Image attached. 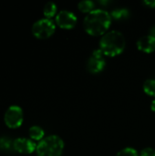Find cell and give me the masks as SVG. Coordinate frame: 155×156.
I'll use <instances>...</instances> for the list:
<instances>
[{
  "label": "cell",
  "mask_w": 155,
  "mask_h": 156,
  "mask_svg": "<svg viewBox=\"0 0 155 156\" xmlns=\"http://www.w3.org/2000/svg\"><path fill=\"white\" fill-rule=\"evenodd\" d=\"M140 156H155V149L152 147H145L140 152Z\"/></svg>",
  "instance_id": "17"
},
{
  "label": "cell",
  "mask_w": 155,
  "mask_h": 156,
  "mask_svg": "<svg viewBox=\"0 0 155 156\" xmlns=\"http://www.w3.org/2000/svg\"><path fill=\"white\" fill-rule=\"evenodd\" d=\"M28 134L29 137L32 141H37L40 142L42 139H44L45 137V131L43 130V128H41L40 126L37 125H34L31 126L28 130Z\"/></svg>",
  "instance_id": "10"
},
{
  "label": "cell",
  "mask_w": 155,
  "mask_h": 156,
  "mask_svg": "<svg viewBox=\"0 0 155 156\" xmlns=\"http://www.w3.org/2000/svg\"><path fill=\"white\" fill-rule=\"evenodd\" d=\"M115 156H140V154L132 147H125L120 150Z\"/></svg>",
  "instance_id": "15"
},
{
  "label": "cell",
  "mask_w": 155,
  "mask_h": 156,
  "mask_svg": "<svg viewBox=\"0 0 155 156\" xmlns=\"http://www.w3.org/2000/svg\"><path fill=\"white\" fill-rule=\"evenodd\" d=\"M136 47L140 51L143 53H153L155 52V37L149 34L141 37L136 42Z\"/></svg>",
  "instance_id": "9"
},
{
  "label": "cell",
  "mask_w": 155,
  "mask_h": 156,
  "mask_svg": "<svg viewBox=\"0 0 155 156\" xmlns=\"http://www.w3.org/2000/svg\"><path fill=\"white\" fill-rule=\"evenodd\" d=\"M143 4L152 8L155 7V0H145V1H143Z\"/></svg>",
  "instance_id": "18"
},
{
  "label": "cell",
  "mask_w": 155,
  "mask_h": 156,
  "mask_svg": "<svg viewBox=\"0 0 155 156\" xmlns=\"http://www.w3.org/2000/svg\"><path fill=\"white\" fill-rule=\"evenodd\" d=\"M106 66V59L104 54L100 48H97L92 51L91 55L86 62L87 70L92 74L100 73Z\"/></svg>",
  "instance_id": "6"
},
{
  "label": "cell",
  "mask_w": 155,
  "mask_h": 156,
  "mask_svg": "<svg viewBox=\"0 0 155 156\" xmlns=\"http://www.w3.org/2000/svg\"><path fill=\"white\" fill-rule=\"evenodd\" d=\"M56 24L63 29H71L73 28L78 22V17L75 13L70 10L63 9L58 12L55 17Z\"/></svg>",
  "instance_id": "7"
},
{
  "label": "cell",
  "mask_w": 155,
  "mask_h": 156,
  "mask_svg": "<svg viewBox=\"0 0 155 156\" xmlns=\"http://www.w3.org/2000/svg\"><path fill=\"white\" fill-rule=\"evenodd\" d=\"M151 110L155 112V98L152 101V102H151Z\"/></svg>",
  "instance_id": "20"
},
{
  "label": "cell",
  "mask_w": 155,
  "mask_h": 156,
  "mask_svg": "<svg viewBox=\"0 0 155 156\" xmlns=\"http://www.w3.org/2000/svg\"><path fill=\"white\" fill-rule=\"evenodd\" d=\"M4 121L8 128L16 129L20 127L24 121V113L21 107L17 105H12L8 107L5 112Z\"/></svg>",
  "instance_id": "5"
},
{
  "label": "cell",
  "mask_w": 155,
  "mask_h": 156,
  "mask_svg": "<svg viewBox=\"0 0 155 156\" xmlns=\"http://www.w3.org/2000/svg\"><path fill=\"white\" fill-rule=\"evenodd\" d=\"M65 144L61 137L56 134L48 135L42 139L37 145V156H61Z\"/></svg>",
  "instance_id": "3"
},
{
  "label": "cell",
  "mask_w": 155,
  "mask_h": 156,
  "mask_svg": "<svg viewBox=\"0 0 155 156\" xmlns=\"http://www.w3.org/2000/svg\"><path fill=\"white\" fill-rule=\"evenodd\" d=\"M78 8L82 13L89 14V13H90L91 11H93L95 9V3L93 1H91V0H83V1L79 2Z\"/></svg>",
  "instance_id": "13"
},
{
  "label": "cell",
  "mask_w": 155,
  "mask_h": 156,
  "mask_svg": "<svg viewBox=\"0 0 155 156\" xmlns=\"http://www.w3.org/2000/svg\"><path fill=\"white\" fill-rule=\"evenodd\" d=\"M56 30V23L49 18H40L34 22L31 27L32 34L40 39L50 37Z\"/></svg>",
  "instance_id": "4"
},
{
  "label": "cell",
  "mask_w": 155,
  "mask_h": 156,
  "mask_svg": "<svg viewBox=\"0 0 155 156\" xmlns=\"http://www.w3.org/2000/svg\"><path fill=\"white\" fill-rule=\"evenodd\" d=\"M111 20L110 12L102 8H95L84 17L83 28L89 35L103 36L109 31Z\"/></svg>",
  "instance_id": "1"
},
{
  "label": "cell",
  "mask_w": 155,
  "mask_h": 156,
  "mask_svg": "<svg viewBox=\"0 0 155 156\" xmlns=\"http://www.w3.org/2000/svg\"><path fill=\"white\" fill-rule=\"evenodd\" d=\"M149 35H151L153 37H155V24L153 26L151 27V28L149 30Z\"/></svg>",
  "instance_id": "19"
},
{
  "label": "cell",
  "mask_w": 155,
  "mask_h": 156,
  "mask_svg": "<svg viewBox=\"0 0 155 156\" xmlns=\"http://www.w3.org/2000/svg\"><path fill=\"white\" fill-rule=\"evenodd\" d=\"M37 145L34 141L31 139L20 137L16 138L13 142V148L15 151H16L19 154H30L33 152L37 150Z\"/></svg>",
  "instance_id": "8"
},
{
  "label": "cell",
  "mask_w": 155,
  "mask_h": 156,
  "mask_svg": "<svg viewBox=\"0 0 155 156\" xmlns=\"http://www.w3.org/2000/svg\"><path fill=\"white\" fill-rule=\"evenodd\" d=\"M11 145L13 146V143H11V141L8 138H1L0 139V148L4 149V150H7L11 147Z\"/></svg>",
  "instance_id": "16"
},
{
  "label": "cell",
  "mask_w": 155,
  "mask_h": 156,
  "mask_svg": "<svg viewBox=\"0 0 155 156\" xmlns=\"http://www.w3.org/2000/svg\"><path fill=\"white\" fill-rule=\"evenodd\" d=\"M126 47V38L119 30H109L100 39V49L104 56L115 57L123 52Z\"/></svg>",
  "instance_id": "2"
},
{
  "label": "cell",
  "mask_w": 155,
  "mask_h": 156,
  "mask_svg": "<svg viewBox=\"0 0 155 156\" xmlns=\"http://www.w3.org/2000/svg\"><path fill=\"white\" fill-rule=\"evenodd\" d=\"M110 14L111 18L116 20H122V19H126L129 16L130 11L126 7H117L112 9Z\"/></svg>",
  "instance_id": "12"
},
{
  "label": "cell",
  "mask_w": 155,
  "mask_h": 156,
  "mask_svg": "<svg viewBox=\"0 0 155 156\" xmlns=\"http://www.w3.org/2000/svg\"><path fill=\"white\" fill-rule=\"evenodd\" d=\"M58 6L57 5L52 2V1H49V2H47L43 7V14L45 16L46 18H49L51 19L53 16H57L58 14Z\"/></svg>",
  "instance_id": "11"
},
{
  "label": "cell",
  "mask_w": 155,
  "mask_h": 156,
  "mask_svg": "<svg viewBox=\"0 0 155 156\" xmlns=\"http://www.w3.org/2000/svg\"><path fill=\"white\" fill-rule=\"evenodd\" d=\"M143 91L151 96L155 98V79H148L143 82Z\"/></svg>",
  "instance_id": "14"
}]
</instances>
